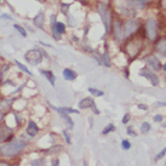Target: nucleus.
<instances>
[{
	"label": "nucleus",
	"mask_w": 166,
	"mask_h": 166,
	"mask_svg": "<svg viewBox=\"0 0 166 166\" xmlns=\"http://www.w3.org/2000/svg\"><path fill=\"white\" fill-rule=\"evenodd\" d=\"M129 120H130V115H129V114L124 115V118H122V124H127V122H129Z\"/></svg>",
	"instance_id": "obj_30"
},
{
	"label": "nucleus",
	"mask_w": 166,
	"mask_h": 166,
	"mask_svg": "<svg viewBox=\"0 0 166 166\" xmlns=\"http://www.w3.org/2000/svg\"><path fill=\"white\" fill-rule=\"evenodd\" d=\"M0 18L2 19V18H6V19H10V21H12V17L9 16V15H6V14H2V15H0Z\"/></svg>",
	"instance_id": "obj_31"
},
{
	"label": "nucleus",
	"mask_w": 166,
	"mask_h": 166,
	"mask_svg": "<svg viewBox=\"0 0 166 166\" xmlns=\"http://www.w3.org/2000/svg\"><path fill=\"white\" fill-rule=\"evenodd\" d=\"M14 27H15V29H16L17 32L21 34L23 38H26V36H27V32L24 31V28H23L22 26H19V24H14Z\"/></svg>",
	"instance_id": "obj_21"
},
{
	"label": "nucleus",
	"mask_w": 166,
	"mask_h": 166,
	"mask_svg": "<svg viewBox=\"0 0 166 166\" xmlns=\"http://www.w3.org/2000/svg\"><path fill=\"white\" fill-rule=\"evenodd\" d=\"M165 81H166V75H165Z\"/></svg>",
	"instance_id": "obj_43"
},
{
	"label": "nucleus",
	"mask_w": 166,
	"mask_h": 166,
	"mask_svg": "<svg viewBox=\"0 0 166 166\" xmlns=\"http://www.w3.org/2000/svg\"><path fill=\"white\" fill-rule=\"evenodd\" d=\"M48 80H49V83L52 85V86H55V83H56V78H55V75H53V73L50 72V70H41L40 72Z\"/></svg>",
	"instance_id": "obj_17"
},
{
	"label": "nucleus",
	"mask_w": 166,
	"mask_h": 166,
	"mask_svg": "<svg viewBox=\"0 0 166 166\" xmlns=\"http://www.w3.org/2000/svg\"><path fill=\"white\" fill-rule=\"evenodd\" d=\"M155 48H156V50L159 51L160 53L166 55V38H160V39L156 41Z\"/></svg>",
	"instance_id": "obj_14"
},
{
	"label": "nucleus",
	"mask_w": 166,
	"mask_h": 166,
	"mask_svg": "<svg viewBox=\"0 0 166 166\" xmlns=\"http://www.w3.org/2000/svg\"><path fill=\"white\" fill-rule=\"evenodd\" d=\"M121 147H122V149H130V147H131V143L129 142V141H122L121 142Z\"/></svg>",
	"instance_id": "obj_28"
},
{
	"label": "nucleus",
	"mask_w": 166,
	"mask_h": 166,
	"mask_svg": "<svg viewBox=\"0 0 166 166\" xmlns=\"http://www.w3.org/2000/svg\"><path fill=\"white\" fill-rule=\"evenodd\" d=\"M60 114H61V116L64 119L67 121V124L69 125V127H73V125H74V122H73V120L70 119V116L68 115V113L66 112V109H62V108H55Z\"/></svg>",
	"instance_id": "obj_15"
},
{
	"label": "nucleus",
	"mask_w": 166,
	"mask_h": 166,
	"mask_svg": "<svg viewBox=\"0 0 166 166\" xmlns=\"http://www.w3.org/2000/svg\"><path fill=\"white\" fill-rule=\"evenodd\" d=\"M38 131H39V129H38L36 124H35L34 121H29L28 127H27V133H28L31 137H34V136L38 133Z\"/></svg>",
	"instance_id": "obj_16"
},
{
	"label": "nucleus",
	"mask_w": 166,
	"mask_h": 166,
	"mask_svg": "<svg viewBox=\"0 0 166 166\" xmlns=\"http://www.w3.org/2000/svg\"><path fill=\"white\" fill-rule=\"evenodd\" d=\"M32 166H45V160L44 159H39L32 163Z\"/></svg>",
	"instance_id": "obj_27"
},
{
	"label": "nucleus",
	"mask_w": 166,
	"mask_h": 166,
	"mask_svg": "<svg viewBox=\"0 0 166 166\" xmlns=\"http://www.w3.org/2000/svg\"><path fill=\"white\" fill-rule=\"evenodd\" d=\"M63 135H64V137H66V141L68 142V144H70V137H69V135L67 133V131H63Z\"/></svg>",
	"instance_id": "obj_32"
},
{
	"label": "nucleus",
	"mask_w": 166,
	"mask_h": 166,
	"mask_svg": "<svg viewBox=\"0 0 166 166\" xmlns=\"http://www.w3.org/2000/svg\"><path fill=\"white\" fill-rule=\"evenodd\" d=\"M63 77H64L66 80L72 81V80H74V79L77 78V73L73 72L72 69H64V70H63Z\"/></svg>",
	"instance_id": "obj_18"
},
{
	"label": "nucleus",
	"mask_w": 166,
	"mask_h": 166,
	"mask_svg": "<svg viewBox=\"0 0 166 166\" xmlns=\"http://www.w3.org/2000/svg\"><path fill=\"white\" fill-rule=\"evenodd\" d=\"M165 165H166V161H165Z\"/></svg>",
	"instance_id": "obj_44"
},
{
	"label": "nucleus",
	"mask_w": 166,
	"mask_h": 166,
	"mask_svg": "<svg viewBox=\"0 0 166 166\" xmlns=\"http://www.w3.org/2000/svg\"><path fill=\"white\" fill-rule=\"evenodd\" d=\"M84 166H87V165H86V164H84Z\"/></svg>",
	"instance_id": "obj_42"
},
{
	"label": "nucleus",
	"mask_w": 166,
	"mask_h": 166,
	"mask_svg": "<svg viewBox=\"0 0 166 166\" xmlns=\"http://www.w3.org/2000/svg\"><path fill=\"white\" fill-rule=\"evenodd\" d=\"M138 107H139V109H143V110H147V108H148V107H147V106H144V104H139Z\"/></svg>",
	"instance_id": "obj_37"
},
{
	"label": "nucleus",
	"mask_w": 166,
	"mask_h": 166,
	"mask_svg": "<svg viewBox=\"0 0 166 166\" xmlns=\"http://www.w3.org/2000/svg\"><path fill=\"white\" fill-rule=\"evenodd\" d=\"M144 60H146V63H147L149 67H151L153 69H155V70H158V69H160V68H161V63H160V61H159L158 58H155L154 56H147Z\"/></svg>",
	"instance_id": "obj_11"
},
{
	"label": "nucleus",
	"mask_w": 166,
	"mask_h": 166,
	"mask_svg": "<svg viewBox=\"0 0 166 166\" xmlns=\"http://www.w3.org/2000/svg\"><path fill=\"white\" fill-rule=\"evenodd\" d=\"M2 118H4V115H2V112H1V110H0V121H1V120H2Z\"/></svg>",
	"instance_id": "obj_39"
},
{
	"label": "nucleus",
	"mask_w": 166,
	"mask_h": 166,
	"mask_svg": "<svg viewBox=\"0 0 166 166\" xmlns=\"http://www.w3.org/2000/svg\"><path fill=\"white\" fill-rule=\"evenodd\" d=\"M139 27V23L137 19H127L125 23H124V27H122V31H124V36L129 38L131 36L133 33L137 32Z\"/></svg>",
	"instance_id": "obj_6"
},
{
	"label": "nucleus",
	"mask_w": 166,
	"mask_h": 166,
	"mask_svg": "<svg viewBox=\"0 0 166 166\" xmlns=\"http://www.w3.org/2000/svg\"><path fill=\"white\" fill-rule=\"evenodd\" d=\"M127 132H129V135H131V136H136V132H133V130L131 127L127 129Z\"/></svg>",
	"instance_id": "obj_36"
},
{
	"label": "nucleus",
	"mask_w": 166,
	"mask_h": 166,
	"mask_svg": "<svg viewBox=\"0 0 166 166\" xmlns=\"http://www.w3.org/2000/svg\"><path fill=\"white\" fill-rule=\"evenodd\" d=\"M97 12L100 14L101 18H102V22L104 24L106 32L109 33L110 28H112V11H110V9L106 4L98 2L97 4Z\"/></svg>",
	"instance_id": "obj_2"
},
{
	"label": "nucleus",
	"mask_w": 166,
	"mask_h": 166,
	"mask_svg": "<svg viewBox=\"0 0 166 166\" xmlns=\"http://www.w3.org/2000/svg\"><path fill=\"white\" fill-rule=\"evenodd\" d=\"M68 18H69V24H70V26H74V24H75V22L73 21L74 18H73L72 16H68Z\"/></svg>",
	"instance_id": "obj_34"
},
{
	"label": "nucleus",
	"mask_w": 166,
	"mask_h": 166,
	"mask_svg": "<svg viewBox=\"0 0 166 166\" xmlns=\"http://www.w3.org/2000/svg\"><path fill=\"white\" fill-rule=\"evenodd\" d=\"M163 126H164V127H166V122H165V124H163Z\"/></svg>",
	"instance_id": "obj_41"
},
{
	"label": "nucleus",
	"mask_w": 166,
	"mask_h": 166,
	"mask_svg": "<svg viewBox=\"0 0 166 166\" xmlns=\"http://www.w3.org/2000/svg\"><path fill=\"white\" fill-rule=\"evenodd\" d=\"M69 9V5H62V12L64 14V15H68V10Z\"/></svg>",
	"instance_id": "obj_29"
},
{
	"label": "nucleus",
	"mask_w": 166,
	"mask_h": 166,
	"mask_svg": "<svg viewBox=\"0 0 166 166\" xmlns=\"http://www.w3.org/2000/svg\"><path fill=\"white\" fill-rule=\"evenodd\" d=\"M79 108H80V109L92 108V109H93V112H95L96 114H98V113H100V110L95 108V103H93L92 98H90V97H86V98H83V100L80 101V102H79Z\"/></svg>",
	"instance_id": "obj_9"
},
{
	"label": "nucleus",
	"mask_w": 166,
	"mask_h": 166,
	"mask_svg": "<svg viewBox=\"0 0 166 166\" xmlns=\"http://www.w3.org/2000/svg\"><path fill=\"white\" fill-rule=\"evenodd\" d=\"M165 155H166V147H165V148H164L163 150H161V151H160V153H159V154L156 155V156H155V161H158V160L163 159V158H164Z\"/></svg>",
	"instance_id": "obj_26"
},
{
	"label": "nucleus",
	"mask_w": 166,
	"mask_h": 166,
	"mask_svg": "<svg viewBox=\"0 0 166 166\" xmlns=\"http://www.w3.org/2000/svg\"><path fill=\"white\" fill-rule=\"evenodd\" d=\"M33 23L34 26L36 27V28H39V29H41L43 27H44V23H45V16H44V14L40 11L39 14H36V16L33 18Z\"/></svg>",
	"instance_id": "obj_12"
},
{
	"label": "nucleus",
	"mask_w": 166,
	"mask_h": 166,
	"mask_svg": "<svg viewBox=\"0 0 166 166\" xmlns=\"http://www.w3.org/2000/svg\"><path fill=\"white\" fill-rule=\"evenodd\" d=\"M149 130H150L149 124H148V122H143V124H142V127H141V132L144 135V133L149 132Z\"/></svg>",
	"instance_id": "obj_23"
},
{
	"label": "nucleus",
	"mask_w": 166,
	"mask_h": 166,
	"mask_svg": "<svg viewBox=\"0 0 166 166\" xmlns=\"http://www.w3.org/2000/svg\"><path fill=\"white\" fill-rule=\"evenodd\" d=\"M110 31L113 32V35L115 38V40L118 41H121L124 39V31H122V26H121V22L119 19H115L113 23H112V28Z\"/></svg>",
	"instance_id": "obj_8"
},
{
	"label": "nucleus",
	"mask_w": 166,
	"mask_h": 166,
	"mask_svg": "<svg viewBox=\"0 0 166 166\" xmlns=\"http://www.w3.org/2000/svg\"><path fill=\"white\" fill-rule=\"evenodd\" d=\"M51 32H52L55 40H60L61 34H63L66 32V26L62 22H56V16L55 15L51 16Z\"/></svg>",
	"instance_id": "obj_4"
},
{
	"label": "nucleus",
	"mask_w": 166,
	"mask_h": 166,
	"mask_svg": "<svg viewBox=\"0 0 166 166\" xmlns=\"http://www.w3.org/2000/svg\"><path fill=\"white\" fill-rule=\"evenodd\" d=\"M0 166H10L7 163H0Z\"/></svg>",
	"instance_id": "obj_38"
},
{
	"label": "nucleus",
	"mask_w": 166,
	"mask_h": 166,
	"mask_svg": "<svg viewBox=\"0 0 166 166\" xmlns=\"http://www.w3.org/2000/svg\"><path fill=\"white\" fill-rule=\"evenodd\" d=\"M89 91H90L93 96H103V95H104V93H103V91L97 90V89H93V87H90V89H89Z\"/></svg>",
	"instance_id": "obj_22"
},
{
	"label": "nucleus",
	"mask_w": 166,
	"mask_h": 166,
	"mask_svg": "<svg viewBox=\"0 0 166 166\" xmlns=\"http://www.w3.org/2000/svg\"><path fill=\"white\" fill-rule=\"evenodd\" d=\"M11 137V130L7 126H1L0 127V143L9 139Z\"/></svg>",
	"instance_id": "obj_13"
},
{
	"label": "nucleus",
	"mask_w": 166,
	"mask_h": 166,
	"mask_svg": "<svg viewBox=\"0 0 166 166\" xmlns=\"http://www.w3.org/2000/svg\"><path fill=\"white\" fill-rule=\"evenodd\" d=\"M15 63H16L17 67H18L22 72H24V73H26V74H28V75H32V72H31V70H29V69H28L26 66H23V64H22V63H19L18 61H15Z\"/></svg>",
	"instance_id": "obj_20"
},
{
	"label": "nucleus",
	"mask_w": 166,
	"mask_h": 166,
	"mask_svg": "<svg viewBox=\"0 0 166 166\" xmlns=\"http://www.w3.org/2000/svg\"><path fill=\"white\" fill-rule=\"evenodd\" d=\"M139 74L142 75V77H146V78H148L150 81H151V85H158L159 84V78L156 77V75H154L151 72H149L148 69H142L141 72H139Z\"/></svg>",
	"instance_id": "obj_10"
},
{
	"label": "nucleus",
	"mask_w": 166,
	"mask_h": 166,
	"mask_svg": "<svg viewBox=\"0 0 166 166\" xmlns=\"http://www.w3.org/2000/svg\"><path fill=\"white\" fill-rule=\"evenodd\" d=\"M146 34L149 40H155L158 35V23L155 19L150 18L146 22Z\"/></svg>",
	"instance_id": "obj_7"
},
{
	"label": "nucleus",
	"mask_w": 166,
	"mask_h": 166,
	"mask_svg": "<svg viewBox=\"0 0 166 166\" xmlns=\"http://www.w3.org/2000/svg\"><path fill=\"white\" fill-rule=\"evenodd\" d=\"M163 120V116L161 115H156V116H154V121H156V122H160Z\"/></svg>",
	"instance_id": "obj_33"
},
{
	"label": "nucleus",
	"mask_w": 166,
	"mask_h": 166,
	"mask_svg": "<svg viewBox=\"0 0 166 166\" xmlns=\"http://www.w3.org/2000/svg\"><path fill=\"white\" fill-rule=\"evenodd\" d=\"M24 58H26V61L29 62L31 64L36 66V64L41 63V61H43V52H41V50H38V49L29 50L26 52Z\"/></svg>",
	"instance_id": "obj_5"
},
{
	"label": "nucleus",
	"mask_w": 166,
	"mask_h": 166,
	"mask_svg": "<svg viewBox=\"0 0 166 166\" xmlns=\"http://www.w3.org/2000/svg\"><path fill=\"white\" fill-rule=\"evenodd\" d=\"M15 166H17V165H15Z\"/></svg>",
	"instance_id": "obj_45"
},
{
	"label": "nucleus",
	"mask_w": 166,
	"mask_h": 166,
	"mask_svg": "<svg viewBox=\"0 0 166 166\" xmlns=\"http://www.w3.org/2000/svg\"><path fill=\"white\" fill-rule=\"evenodd\" d=\"M24 147H26L24 142H22L19 139H14V141L0 147V154L4 156H14V155L18 154Z\"/></svg>",
	"instance_id": "obj_1"
},
{
	"label": "nucleus",
	"mask_w": 166,
	"mask_h": 166,
	"mask_svg": "<svg viewBox=\"0 0 166 166\" xmlns=\"http://www.w3.org/2000/svg\"><path fill=\"white\" fill-rule=\"evenodd\" d=\"M14 102V100L11 98V100H5V101H1L0 102V107H1V109H9V107L11 106V103Z\"/></svg>",
	"instance_id": "obj_19"
},
{
	"label": "nucleus",
	"mask_w": 166,
	"mask_h": 166,
	"mask_svg": "<svg viewBox=\"0 0 166 166\" xmlns=\"http://www.w3.org/2000/svg\"><path fill=\"white\" fill-rule=\"evenodd\" d=\"M142 40L141 39H130L125 45V52L130 58H135L142 50Z\"/></svg>",
	"instance_id": "obj_3"
},
{
	"label": "nucleus",
	"mask_w": 166,
	"mask_h": 166,
	"mask_svg": "<svg viewBox=\"0 0 166 166\" xmlns=\"http://www.w3.org/2000/svg\"><path fill=\"white\" fill-rule=\"evenodd\" d=\"M163 69H164V70H166V63H165V66L163 67Z\"/></svg>",
	"instance_id": "obj_40"
},
{
	"label": "nucleus",
	"mask_w": 166,
	"mask_h": 166,
	"mask_svg": "<svg viewBox=\"0 0 166 166\" xmlns=\"http://www.w3.org/2000/svg\"><path fill=\"white\" fill-rule=\"evenodd\" d=\"M114 130H115V126H114L113 124H109V125L103 130V132L102 133H103V135H107V133L112 132V131H114Z\"/></svg>",
	"instance_id": "obj_24"
},
{
	"label": "nucleus",
	"mask_w": 166,
	"mask_h": 166,
	"mask_svg": "<svg viewBox=\"0 0 166 166\" xmlns=\"http://www.w3.org/2000/svg\"><path fill=\"white\" fill-rule=\"evenodd\" d=\"M160 6L163 9H166V0H160Z\"/></svg>",
	"instance_id": "obj_35"
},
{
	"label": "nucleus",
	"mask_w": 166,
	"mask_h": 166,
	"mask_svg": "<svg viewBox=\"0 0 166 166\" xmlns=\"http://www.w3.org/2000/svg\"><path fill=\"white\" fill-rule=\"evenodd\" d=\"M102 60H103L104 66H107V67L110 66V62H109V56H108V53H107V52H106V53L102 56Z\"/></svg>",
	"instance_id": "obj_25"
}]
</instances>
